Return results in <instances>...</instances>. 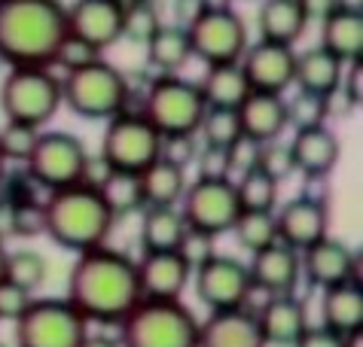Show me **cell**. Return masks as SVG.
Listing matches in <instances>:
<instances>
[{
  "label": "cell",
  "instance_id": "cell-34",
  "mask_svg": "<svg viewBox=\"0 0 363 347\" xmlns=\"http://www.w3.org/2000/svg\"><path fill=\"white\" fill-rule=\"evenodd\" d=\"M235 195H238V207L241 210H275L278 204V180H272L266 171L250 168L245 174H238Z\"/></svg>",
  "mask_w": 363,
  "mask_h": 347
},
{
  "label": "cell",
  "instance_id": "cell-18",
  "mask_svg": "<svg viewBox=\"0 0 363 347\" xmlns=\"http://www.w3.org/2000/svg\"><path fill=\"white\" fill-rule=\"evenodd\" d=\"M250 287L263 295H287L296 292V283L302 278L299 271V253L290 250L287 244L272 241L269 247L250 253Z\"/></svg>",
  "mask_w": 363,
  "mask_h": 347
},
{
  "label": "cell",
  "instance_id": "cell-14",
  "mask_svg": "<svg viewBox=\"0 0 363 347\" xmlns=\"http://www.w3.org/2000/svg\"><path fill=\"white\" fill-rule=\"evenodd\" d=\"M238 64L245 70L250 91H275V95H284L294 86L296 49L287 43L257 40V43H247Z\"/></svg>",
  "mask_w": 363,
  "mask_h": 347
},
{
  "label": "cell",
  "instance_id": "cell-42",
  "mask_svg": "<svg viewBox=\"0 0 363 347\" xmlns=\"http://www.w3.org/2000/svg\"><path fill=\"white\" fill-rule=\"evenodd\" d=\"M214 234L208 232H199V229H189L184 232V238L177 244V256L189 265V271H196L199 265H205L211 256H214Z\"/></svg>",
  "mask_w": 363,
  "mask_h": 347
},
{
  "label": "cell",
  "instance_id": "cell-40",
  "mask_svg": "<svg viewBox=\"0 0 363 347\" xmlns=\"http://www.w3.org/2000/svg\"><path fill=\"white\" fill-rule=\"evenodd\" d=\"M259 171H266L272 180H287L296 174V161H294V152H290V144H281V140H269L259 149V161H257Z\"/></svg>",
  "mask_w": 363,
  "mask_h": 347
},
{
  "label": "cell",
  "instance_id": "cell-5",
  "mask_svg": "<svg viewBox=\"0 0 363 347\" xmlns=\"http://www.w3.org/2000/svg\"><path fill=\"white\" fill-rule=\"evenodd\" d=\"M62 104L83 119L107 122L132 107V86L123 70L107 64L104 58H95L77 70H65Z\"/></svg>",
  "mask_w": 363,
  "mask_h": 347
},
{
  "label": "cell",
  "instance_id": "cell-8",
  "mask_svg": "<svg viewBox=\"0 0 363 347\" xmlns=\"http://www.w3.org/2000/svg\"><path fill=\"white\" fill-rule=\"evenodd\" d=\"M159 149H162V135L140 110L128 107L107 119V131L101 140V161L107 171L140 174L159 159Z\"/></svg>",
  "mask_w": 363,
  "mask_h": 347
},
{
  "label": "cell",
  "instance_id": "cell-47",
  "mask_svg": "<svg viewBox=\"0 0 363 347\" xmlns=\"http://www.w3.org/2000/svg\"><path fill=\"white\" fill-rule=\"evenodd\" d=\"M339 91L351 101V107H360V101H363V58L345 64V70H342Z\"/></svg>",
  "mask_w": 363,
  "mask_h": 347
},
{
  "label": "cell",
  "instance_id": "cell-25",
  "mask_svg": "<svg viewBox=\"0 0 363 347\" xmlns=\"http://www.w3.org/2000/svg\"><path fill=\"white\" fill-rule=\"evenodd\" d=\"M324 299H320V317L324 326L339 335H351L363 329V287L360 280H345L336 283V287L320 290Z\"/></svg>",
  "mask_w": 363,
  "mask_h": 347
},
{
  "label": "cell",
  "instance_id": "cell-39",
  "mask_svg": "<svg viewBox=\"0 0 363 347\" xmlns=\"http://www.w3.org/2000/svg\"><path fill=\"white\" fill-rule=\"evenodd\" d=\"M327 98L308 95V91H299L294 101H287V122L294 128H306V125H320L327 122Z\"/></svg>",
  "mask_w": 363,
  "mask_h": 347
},
{
  "label": "cell",
  "instance_id": "cell-51",
  "mask_svg": "<svg viewBox=\"0 0 363 347\" xmlns=\"http://www.w3.org/2000/svg\"><path fill=\"white\" fill-rule=\"evenodd\" d=\"M299 4H302V9H306L308 22H311V18H318V22H320L327 13H333V9L339 6L336 0H299Z\"/></svg>",
  "mask_w": 363,
  "mask_h": 347
},
{
  "label": "cell",
  "instance_id": "cell-30",
  "mask_svg": "<svg viewBox=\"0 0 363 347\" xmlns=\"http://www.w3.org/2000/svg\"><path fill=\"white\" fill-rule=\"evenodd\" d=\"M147 61L150 67H156L159 74H177L180 67H186V61L193 58V46H189V34L184 25H159V30L147 40Z\"/></svg>",
  "mask_w": 363,
  "mask_h": 347
},
{
  "label": "cell",
  "instance_id": "cell-4",
  "mask_svg": "<svg viewBox=\"0 0 363 347\" xmlns=\"http://www.w3.org/2000/svg\"><path fill=\"white\" fill-rule=\"evenodd\" d=\"M119 326V347H199V320L180 299H140Z\"/></svg>",
  "mask_w": 363,
  "mask_h": 347
},
{
  "label": "cell",
  "instance_id": "cell-35",
  "mask_svg": "<svg viewBox=\"0 0 363 347\" xmlns=\"http://www.w3.org/2000/svg\"><path fill=\"white\" fill-rule=\"evenodd\" d=\"M201 137H205L208 147H229L235 137H241V119H238V110L232 107H208L205 116H201Z\"/></svg>",
  "mask_w": 363,
  "mask_h": 347
},
{
  "label": "cell",
  "instance_id": "cell-49",
  "mask_svg": "<svg viewBox=\"0 0 363 347\" xmlns=\"http://www.w3.org/2000/svg\"><path fill=\"white\" fill-rule=\"evenodd\" d=\"M9 238H18V204L0 195V244H6Z\"/></svg>",
  "mask_w": 363,
  "mask_h": 347
},
{
  "label": "cell",
  "instance_id": "cell-45",
  "mask_svg": "<svg viewBox=\"0 0 363 347\" xmlns=\"http://www.w3.org/2000/svg\"><path fill=\"white\" fill-rule=\"evenodd\" d=\"M159 156L174 161V165H180V168H186V165H193L196 156H199V140H196V135L162 137V149H159Z\"/></svg>",
  "mask_w": 363,
  "mask_h": 347
},
{
  "label": "cell",
  "instance_id": "cell-24",
  "mask_svg": "<svg viewBox=\"0 0 363 347\" xmlns=\"http://www.w3.org/2000/svg\"><path fill=\"white\" fill-rule=\"evenodd\" d=\"M320 46L336 55L342 64L363 58V13L336 6L320 18Z\"/></svg>",
  "mask_w": 363,
  "mask_h": 347
},
{
  "label": "cell",
  "instance_id": "cell-17",
  "mask_svg": "<svg viewBox=\"0 0 363 347\" xmlns=\"http://www.w3.org/2000/svg\"><path fill=\"white\" fill-rule=\"evenodd\" d=\"M275 226H278V241L287 244L290 250L302 253L315 241L327 238V229H330L327 204L308 195H296L275 213Z\"/></svg>",
  "mask_w": 363,
  "mask_h": 347
},
{
  "label": "cell",
  "instance_id": "cell-19",
  "mask_svg": "<svg viewBox=\"0 0 363 347\" xmlns=\"http://www.w3.org/2000/svg\"><path fill=\"white\" fill-rule=\"evenodd\" d=\"M189 265L177 256V250H144L138 262V283L144 299H180L186 290Z\"/></svg>",
  "mask_w": 363,
  "mask_h": 347
},
{
  "label": "cell",
  "instance_id": "cell-58",
  "mask_svg": "<svg viewBox=\"0 0 363 347\" xmlns=\"http://www.w3.org/2000/svg\"><path fill=\"white\" fill-rule=\"evenodd\" d=\"M0 347H6V344H4V341H0Z\"/></svg>",
  "mask_w": 363,
  "mask_h": 347
},
{
  "label": "cell",
  "instance_id": "cell-23",
  "mask_svg": "<svg viewBox=\"0 0 363 347\" xmlns=\"http://www.w3.org/2000/svg\"><path fill=\"white\" fill-rule=\"evenodd\" d=\"M290 152H294L296 171H302L306 177H330V171L339 161V140L324 122L306 125L296 128L294 140H290Z\"/></svg>",
  "mask_w": 363,
  "mask_h": 347
},
{
  "label": "cell",
  "instance_id": "cell-57",
  "mask_svg": "<svg viewBox=\"0 0 363 347\" xmlns=\"http://www.w3.org/2000/svg\"><path fill=\"white\" fill-rule=\"evenodd\" d=\"M4 171H6V159L0 156V180H4Z\"/></svg>",
  "mask_w": 363,
  "mask_h": 347
},
{
  "label": "cell",
  "instance_id": "cell-10",
  "mask_svg": "<svg viewBox=\"0 0 363 347\" xmlns=\"http://www.w3.org/2000/svg\"><path fill=\"white\" fill-rule=\"evenodd\" d=\"M28 174L40 189L52 192V189H65L74 183L89 180V152L86 144L67 131H49L40 135L34 152L28 156Z\"/></svg>",
  "mask_w": 363,
  "mask_h": 347
},
{
  "label": "cell",
  "instance_id": "cell-21",
  "mask_svg": "<svg viewBox=\"0 0 363 347\" xmlns=\"http://www.w3.org/2000/svg\"><path fill=\"white\" fill-rule=\"evenodd\" d=\"M257 323H259V332H263L266 344L294 347L299 341V335L308 329V314H306L302 299H296L294 292L269 295L263 302V308L257 311Z\"/></svg>",
  "mask_w": 363,
  "mask_h": 347
},
{
  "label": "cell",
  "instance_id": "cell-6",
  "mask_svg": "<svg viewBox=\"0 0 363 347\" xmlns=\"http://www.w3.org/2000/svg\"><path fill=\"white\" fill-rule=\"evenodd\" d=\"M62 107V79L52 67L16 64L0 83V113L4 119L25 122V125L43 128Z\"/></svg>",
  "mask_w": 363,
  "mask_h": 347
},
{
  "label": "cell",
  "instance_id": "cell-13",
  "mask_svg": "<svg viewBox=\"0 0 363 347\" xmlns=\"http://www.w3.org/2000/svg\"><path fill=\"white\" fill-rule=\"evenodd\" d=\"M196 274V295L208 311H229L245 308L250 302V271L245 262L232 256H211L205 265H199Z\"/></svg>",
  "mask_w": 363,
  "mask_h": 347
},
{
  "label": "cell",
  "instance_id": "cell-11",
  "mask_svg": "<svg viewBox=\"0 0 363 347\" xmlns=\"http://www.w3.org/2000/svg\"><path fill=\"white\" fill-rule=\"evenodd\" d=\"M186 34L193 58H201L205 64H229L247 49V25L229 6H205L186 25Z\"/></svg>",
  "mask_w": 363,
  "mask_h": 347
},
{
  "label": "cell",
  "instance_id": "cell-7",
  "mask_svg": "<svg viewBox=\"0 0 363 347\" xmlns=\"http://www.w3.org/2000/svg\"><path fill=\"white\" fill-rule=\"evenodd\" d=\"M205 110L208 104L199 83L177 74H159L156 79H150L144 91V104H140V113L153 122V128L162 137L199 135Z\"/></svg>",
  "mask_w": 363,
  "mask_h": 347
},
{
  "label": "cell",
  "instance_id": "cell-50",
  "mask_svg": "<svg viewBox=\"0 0 363 347\" xmlns=\"http://www.w3.org/2000/svg\"><path fill=\"white\" fill-rule=\"evenodd\" d=\"M205 9V4L201 0H174V18H177V25H189L193 18Z\"/></svg>",
  "mask_w": 363,
  "mask_h": 347
},
{
  "label": "cell",
  "instance_id": "cell-2",
  "mask_svg": "<svg viewBox=\"0 0 363 347\" xmlns=\"http://www.w3.org/2000/svg\"><path fill=\"white\" fill-rule=\"evenodd\" d=\"M65 34L67 9L62 0H0V61L9 67H52Z\"/></svg>",
  "mask_w": 363,
  "mask_h": 347
},
{
  "label": "cell",
  "instance_id": "cell-54",
  "mask_svg": "<svg viewBox=\"0 0 363 347\" xmlns=\"http://www.w3.org/2000/svg\"><path fill=\"white\" fill-rule=\"evenodd\" d=\"M345 347H363V329L345 335Z\"/></svg>",
  "mask_w": 363,
  "mask_h": 347
},
{
  "label": "cell",
  "instance_id": "cell-41",
  "mask_svg": "<svg viewBox=\"0 0 363 347\" xmlns=\"http://www.w3.org/2000/svg\"><path fill=\"white\" fill-rule=\"evenodd\" d=\"M101 58V49H95L92 43H86L83 37H77V34H67L62 37V43H58L55 49V58H52V64H58L62 70H77V67H83L89 64V61H95Z\"/></svg>",
  "mask_w": 363,
  "mask_h": 347
},
{
  "label": "cell",
  "instance_id": "cell-16",
  "mask_svg": "<svg viewBox=\"0 0 363 347\" xmlns=\"http://www.w3.org/2000/svg\"><path fill=\"white\" fill-rule=\"evenodd\" d=\"M67 9V30L95 49H110L123 40V6L116 0H74Z\"/></svg>",
  "mask_w": 363,
  "mask_h": 347
},
{
  "label": "cell",
  "instance_id": "cell-48",
  "mask_svg": "<svg viewBox=\"0 0 363 347\" xmlns=\"http://www.w3.org/2000/svg\"><path fill=\"white\" fill-rule=\"evenodd\" d=\"M294 347H345V335L327 329L324 323L320 326H308L306 332L299 335V341Z\"/></svg>",
  "mask_w": 363,
  "mask_h": 347
},
{
  "label": "cell",
  "instance_id": "cell-15",
  "mask_svg": "<svg viewBox=\"0 0 363 347\" xmlns=\"http://www.w3.org/2000/svg\"><path fill=\"white\" fill-rule=\"evenodd\" d=\"M299 271L302 280L315 290L336 287V283L357 278V253L348 250V244L327 234L299 253Z\"/></svg>",
  "mask_w": 363,
  "mask_h": 347
},
{
  "label": "cell",
  "instance_id": "cell-26",
  "mask_svg": "<svg viewBox=\"0 0 363 347\" xmlns=\"http://www.w3.org/2000/svg\"><path fill=\"white\" fill-rule=\"evenodd\" d=\"M342 70L345 64L327 52L324 46L306 49V52L296 55V70H294V86H299V91H308V95L327 98L339 89L342 83Z\"/></svg>",
  "mask_w": 363,
  "mask_h": 347
},
{
  "label": "cell",
  "instance_id": "cell-55",
  "mask_svg": "<svg viewBox=\"0 0 363 347\" xmlns=\"http://www.w3.org/2000/svg\"><path fill=\"white\" fill-rule=\"evenodd\" d=\"M6 278V247L0 244V280Z\"/></svg>",
  "mask_w": 363,
  "mask_h": 347
},
{
  "label": "cell",
  "instance_id": "cell-36",
  "mask_svg": "<svg viewBox=\"0 0 363 347\" xmlns=\"http://www.w3.org/2000/svg\"><path fill=\"white\" fill-rule=\"evenodd\" d=\"M6 280L37 292L46 280V259L34 250H16L6 253Z\"/></svg>",
  "mask_w": 363,
  "mask_h": 347
},
{
  "label": "cell",
  "instance_id": "cell-12",
  "mask_svg": "<svg viewBox=\"0 0 363 347\" xmlns=\"http://www.w3.org/2000/svg\"><path fill=\"white\" fill-rule=\"evenodd\" d=\"M180 213H184L189 229L208 232V234H214V238L229 232L235 217L241 213L232 177H226V180L199 177L193 186H186L184 198H180Z\"/></svg>",
  "mask_w": 363,
  "mask_h": 347
},
{
  "label": "cell",
  "instance_id": "cell-46",
  "mask_svg": "<svg viewBox=\"0 0 363 347\" xmlns=\"http://www.w3.org/2000/svg\"><path fill=\"white\" fill-rule=\"evenodd\" d=\"M196 165H199V177H208V180H226L232 177V168H229V156L223 147H208L199 149L196 156Z\"/></svg>",
  "mask_w": 363,
  "mask_h": 347
},
{
  "label": "cell",
  "instance_id": "cell-1",
  "mask_svg": "<svg viewBox=\"0 0 363 347\" xmlns=\"http://www.w3.org/2000/svg\"><path fill=\"white\" fill-rule=\"evenodd\" d=\"M65 299L83 314L86 323L116 326L144 299L138 283V262L107 244L77 253Z\"/></svg>",
  "mask_w": 363,
  "mask_h": 347
},
{
  "label": "cell",
  "instance_id": "cell-37",
  "mask_svg": "<svg viewBox=\"0 0 363 347\" xmlns=\"http://www.w3.org/2000/svg\"><path fill=\"white\" fill-rule=\"evenodd\" d=\"M159 25H162V18H159V9L153 0H140V4L123 9V37L138 46H144L159 30Z\"/></svg>",
  "mask_w": 363,
  "mask_h": 347
},
{
  "label": "cell",
  "instance_id": "cell-38",
  "mask_svg": "<svg viewBox=\"0 0 363 347\" xmlns=\"http://www.w3.org/2000/svg\"><path fill=\"white\" fill-rule=\"evenodd\" d=\"M37 137H40V128L6 119L4 128H0V156L6 161H28V156L34 152Z\"/></svg>",
  "mask_w": 363,
  "mask_h": 347
},
{
  "label": "cell",
  "instance_id": "cell-3",
  "mask_svg": "<svg viewBox=\"0 0 363 347\" xmlns=\"http://www.w3.org/2000/svg\"><path fill=\"white\" fill-rule=\"evenodd\" d=\"M116 217L110 213L104 195L95 183H74L65 189L46 192L43 201V232L62 250L83 253L98 244H107Z\"/></svg>",
  "mask_w": 363,
  "mask_h": 347
},
{
  "label": "cell",
  "instance_id": "cell-27",
  "mask_svg": "<svg viewBox=\"0 0 363 347\" xmlns=\"http://www.w3.org/2000/svg\"><path fill=\"white\" fill-rule=\"evenodd\" d=\"M306 28H308V16L299 0H263V6L257 13L259 40L294 46L306 34Z\"/></svg>",
  "mask_w": 363,
  "mask_h": 347
},
{
  "label": "cell",
  "instance_id": "cell-33",
  "mask_svg": "<svg viewBox=\"0 0 363 347\" xmlns=\"http://www.w3.org/2000/svg\"><path fill=\"white\" fill-rule=\"evenodd\" d=\"M229 232L235 234L238 247H245L247 253L263 250L272 241H278L275 210H241Z\"/></svg>",
  "mask_w": 363,
  "mask_h": 347
},
{
  "label": "cell",
  "instance_id": "cell-52",
  "mask_svg": "<svg viewBox=\"0 0 363 347\" xmlns=\"http://www.w3.org/2000/svg\"><path fill=\"white\" fill-rule=\"evenodd\" d=\"M79 347H119V341L107 339V335H89L86 332V339H83V344H79Z\"/></svg>",
  "mask_w": 363,
  "mask_h": 347
},
{
  "label": "cell",
  "instance_id": "cell-32",
  "mask_svg": "<svg viewBox=\"0 0 363 347\" xmlns=\"http://www.w3.org/2000/svg\"><path fill=\"white\" fill-rule=\"evenodd\" d=\"M98 192L104 195L110 213L116 220L128 217L135 210H144V192H140V177L128 171H107L104 180L95 183Z\"/></svg>",
  "mask_w": 363,
  "mask_h": 347
},
{
  "label": "cell",
  "instance_id": "cell-44",
  "mask_svg": "<svg viewBox=\"0 0 363 347\" xmlns=\"http://www.w3.org/2000/svg\"><path fill=\"white\" fill-rule=\"evenodd\" d=\"M259 149H263V144H259V140H254V137H247V135H241V137L232 140V144L226 147L232 174H245V171H250V168H257Z\"/></svg>",
  "mask_w": 363,
  "mask_h": 347
},
{
  "label": "cell",
  "instance_id": "cell-31",
  "mask_svg": "<svg viewBox=\"0 0 363 347\" xmlns=\"http://www.w3.org/2000/svg\"><path fill=\"white\" fill-rule=\"evenodd\" d=\"M186 232L180 207H144L140 217V247L144 250H177Z\"/></svg>",
  "mask_w": 363,
  "mask_h": 347
},
{
  "label": "cell",
  "instance_id": "cell-29",
  "mask_svg": "<svg viewBox=\"0 0 363 347\" xmlns=\"http://www.w3.org/2000/svg\"><path fill=\"white\" fill-rule=\"evenodd\" d=\"M201 95H205L208 107H232L238 110V104L250 95L247 76L241 70L238 61H229V64H208L205 79L199 83Z\"/></svg>",
  "mask_w": 363,
  "mask_h": 347
},
{
  "label": "cell",
  "instance_id": "cell-56",
  "mask_svg": "<svg viewBox=\"0 0 363 347\" xmlns=\"http://www.w3.org/2000/svg\"><path fill=\"white\" fill-rule=\"evenodd\" d=\"M116 4H119V6H123V9H125V6H132V4H140V0H116Z\"/></svg>",
  "mask_w": 363,
  "mask_h": 347
},
{
  "label": "cell",
  "instance_id": "cell-53",
  "mask_svg": "<svg viewBox=\"0 0 363 347\" xmlns=\"http://www.w3.org/2000/svg\"><path fill=\"white\" fill-rule=\"evenodd\" d=\"M342 9H351V13H363V0H336Z\"/></svg>",
  "mask_w": 363,
  "mask_h": 347
},
{
  "label": "cell",
  "instance_id": "cell-9",
  "mask_svg": "<svg viewBox=\"0 0 363 347\" xmlns=\"http://www.w3.org/2000/svg\"><path fill=\"white\" fill-rule=\"evenodd\" d=\"M86 332V317L67 299H34L16 320L18 347H79Z\"/></svg>",
  "mask_w": 363,
  "mask_h": 347
},
{
  "label": "cell",
  "instance_id": "cell-20",
  "mask_svg": "<svg viewBox=\"0 0 363 347\" xmlns=\"http://www.w3.org/2000/svg\"><path fill=\"white\" fill-rule=\"evenodd\" d=\"M199 347H269L259 332L257 314L250 308L211 311L205 323H199Z\"/></svg>",
  "mask_w": 363,
  "mask_h": 347
},
{
  "label": "cell",
  "instance_id": "cell-28",
  "mask_svg": "<svg viewBox=\"0 0 363 347\" xmlns=\"http://www.w3.org/2000/svg\"><path fill=\"white\" fill-rule=\"evenodd\" d=\"M138 177L140 192H144V207H177L186 192V168H180L162 156L153 165H147Z\"/></svg>",
  "mask_w": 363,
  "mask_h": 347
},
{
  "label": "cell",
  "instance_id": "cell-43",
  "mask_svg": "<svg viewBox=\"0 0 363 347\" xmlns=\"http://www.w3.org/2000/svg\"><path fill=\"white\" fill-rule=\"evenodd\" d=\"M31 302H34V292L31 290L18 287V283L6 280V278L0 280V320L16 323L28 311V305H31Z\"/></svg>",
  "mask_w": 363,
  "mask_h": 347
},
{
  "label": "cell",
  "instance_id": "cell-22",
  "mask_svg": "<svg viewBox=\"0 0 363 347\" xmlns=\"http://www.w3.org/2000/svg\"><path fill=\"white\" fill-rule=\"evenodd\" d=\"M238 119H241V131L247 137L269 144V140H278L290 125L287 101L284 95H275V91H250L238 104Z\"/></svg>",
  "mask_w": 363,
  "mask_h": 347
}]
</instances>
